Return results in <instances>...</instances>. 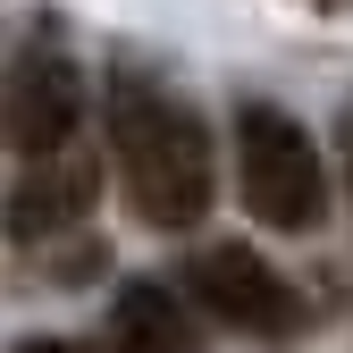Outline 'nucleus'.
<instances>
[{
    "mask_svg": "<svg viewBox=\"0 0 353 353\" xmlns=\"http://www.w3.org/2000/svg\"><path fill=\"white\" fill-rule=\"evenodd\" d=\"M84 118V68L59 51V42H34V51L9 59V84H0V135H9L26 160L76 143Z\"/></svg>",
    "mask_w": 353,
    "mask_h": 353,
    "instance_id": "4",
    "label": "nucleus"
},
{
    "mask_svg": "<svg viewBox=\"0 0 353 353\" xmlns=\"http://www.w3.org/2000/svg\"><path fill=\"white\" fill-rule=\"evenodd\" d=\"M110 168L143 228H194L210 210V135L168 84L118 68L110 76Z\"/></svg>",
    "mask_w": 353,
    "mask_h": 353,
    "instance_id": "1",
    "label": "nucleus"
},
{
    "mask_svg": "<svg viewBox=\"0 0 353 353\" xmlns=\"http://www.w3.org/2000/svg\"><path fill=\"white\" fill-rule=\"evenodd\" d=\"M17 353H101V345H76V336H26Z\"/></svg>",
    "mask_w": 353,
    "mask_h": 353,
    "instance_id": "7",
    "label": "nucleus"
},
{
    "mask_svg": "<svg viewBox=\"0 0 353 353\" xmlns=\"http://www.w3.org/2000/svg\"><path fill=\"white\" fill-rule=\"evenodd\" d=\"M93 194H101V160L59 143V152H34V168L17 176V194H9L0 219H9L17 244H51V236H68L76 219L93 210Z\"/></svg>",
    "mask_w": 353,
    "mask_h": 353,
    "instance_id": "5",
    "label": "nucleus"
},
{
    "mask_svg": "<svg viewBox=\"0 0 353 353\" xmlns=\"http://www.w3.org/2000/svg\"><path fill=\"white\" fill-rule=\"evenodd\" d=\"M236 185H244V210L278 236H303L320 228L328 210V168H320V143L278 110V101H244L236 110Z\"/></svg>",
    "mask_w": 353,
    "mask_h": 353,
    "instance_id": "2",
    "label": "nucleus"
},
{
    "mask_svg": "<svg viewBox=\"0 0 353 353\" xmlns=\"http://www.w3.org/2000/svg\"><path fill=\"white\" fill-rule=\"evenodd\" d=\"M194 303L210 320H228L244 336H303L312 328V303H303V286L278 270V261H261L252 244H210L194 252Z\"/></svg>",
    "mask_w": 353,
    "mask_h": 353,
    "instance_id": "3",
    "label": "nucleus"
},
{
    "mask_svg": "<svg viewBox=\"0 0 353 353\" xmlns=\"http://www.w3.org/2000/svg\"><path fill=\"white\" fill-rule=\"evenodd\" d=\"M110 345L118 353H185L194 345V320H185V303H176V286L126 278L118 303H110Z\"/></svg>",
    "mask_w": 353,
    "mask_h": 353,
    "instance_id": "6",
    "label": "nucleus"
}]
</instances>
